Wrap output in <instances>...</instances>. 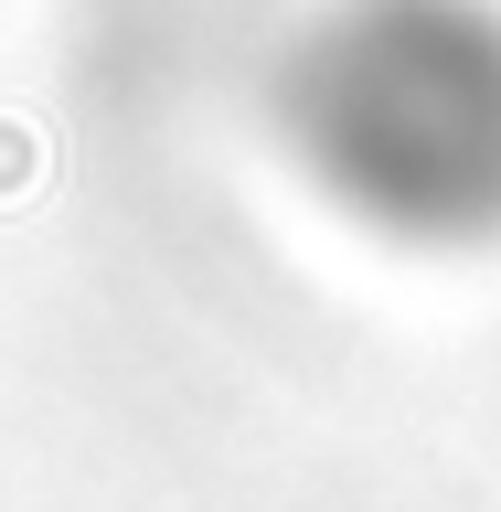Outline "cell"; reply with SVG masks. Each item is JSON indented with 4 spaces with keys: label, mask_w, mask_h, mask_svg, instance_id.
I'll return each mask as SVG.
<instances>
[{
    "label": "cell",
    "mask_w": 501,
    "mask_h": 512,
    "mask_svg": "<svg viewBox=\"0 0 501 512\" xmlns=\"http://www.w3.org/2000/svg\"><path fill=\"white\" fill-rule=\"evenodd\" d=\"M288 150L352 224L395 246L501 235V11L342 0L299 32L278 86Z\"/></svg>",
    "instance_id": "6da1fadb"
}]
</instances>
